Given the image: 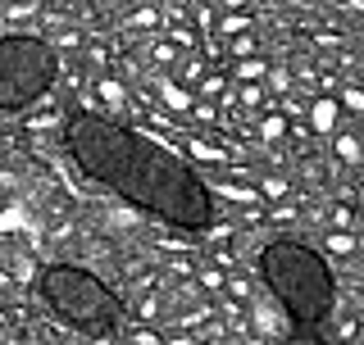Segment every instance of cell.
I'll use <instances>...</instances> for the list:
<instances>
[{
	"instance_id": "6da1fadb",
	"label": "cell",
	"mask_w": 364,
	"mask_h": 345,
	"mask_svg": "<svg viewBox=\"0 0 364 345\" xmlns=\"http://www.w3.org/2000/svg\"><path fill=\"white\" fill-rule=\"evenodd\" d=\"M64 150L91 182H100L132 209L159 218L178 232H210L214 227V191L182 155H173L159 136H146L114 123L105 114L77 105L64 119Z\"/></svg>"
},
{
	"instance_id": "7a4b0ae2",
	"label": "cell",
	"mask_w": 364,
	"mask_h": 345,
	"mask_svg": "<svg viewBox=\"0 0 364 345\" xmlns=\"http://www.w3.org/2000/svg\"><path fill=\"white\" fill-rule=\"evenodd\" d=\"M255 273L269 300L291 318V327H323L337 309V278L314 246L291 236L264 241L255 255Z\"/></svg>"
},
{
	"instance_id": "3957f363",
	"label": "cell",
	"mask_w": 364,
	"mask_h": 345,
	"mask_svg": "<svg viewBox=\"0 0 364 345\" xmlns=\"http://www.w3.org/2000/svg\"><path fill=\"white\" fill-rule=\"evenodd\" d=\"M32 291L60 323L77 327L82 336H119L123 295L82 263H41Z\"/></svg>"
},
{
	"instance_id": "277c9868",
	"label": "cell",
	"mask_w": 364,
	"mask_h": 345,
	"mask_svg": "<svg viewBox=\"0 0 364 345\" xmlns=\"http://www.w3.org/2000/svg\"><path fill=\"white\" fill-rule=\"evenodd\" d=\"M60 77V50L37 32H5L0 37V114L37 105Z\"/></svg>"
},
{
	"instance_id": "5b68a950",
	"label": "cell",
	"mask_w": 364,
	"mask_h": 345,
	"mask_svg": "<svg viewBox=\"0 0 364 345\" xmlns=\"http://www.w3.org/2000/svg\"><path fill=\"white\" fill-rule=\"evenodd\" d=\"M259 195H264V200H287L291 187L282 177H264V182H259Z\"/></svg>"
},
{
	"instance_id": "8992f818",
	"label": "cell",
	"mask_w": 364,
	"mask_h": 345,
	"mask_svg": "<svg viewBox=\"0 0 364 345\" xmlns=\"http://www.w3.org/2000/svg\"><path fill=\"white\" fill-rule=\"evenodd\" d=\"M123 28H159V9H136L123 18Z\"/></svg>"
},
{
	"instance_id": "52a82bcc",
	"label": "cell",
	"mask_w": 364,
	"mask_h": 345,
	"mask_svg": "<svg viewBox=\"0 0 364 345\" xmlns=\"http://www.w3.org/2000/svg\"><path fill=\"white\" fill-rule=\"evenodd\" d=\"M328 250H333V255H355V236H346V232H337V227H333V236H328Z\"/></svg>"
},
{
	"instance_id": "ba28073f",
	"label": "cell",
	"mask_w": 364,
	"mask_h": 345,
	"mask_svg": "<svg viewBox=\"0 0 364 345\" xmlns=\"http://www.w3.org/2000/svg\"><path fill=\"white\" fill-rule=\"evenodd\" d=\"M264 73H269V68L259 60H242V64H237V77H242V82H259Z\"/></svg>"
},
{
	"instance_id": "9c48e42d",
	"label": "cell",
	"mask_w": 364,
	"mask_h": 345,
	"mask_svg": "<svg viewBox=\"0 0 364 345\" xmlns=\"http://www.w3.org/2000/svg\"><path fill=\"white\" fill-rule=\"evenodd\" d=\"M100 100H105V105H128V96H123V87L119 82H100Z\"/></svg>"
},
{
	"instance_id": "30bf717a",
	"label": "cell",
	"mask_w": 364,
	"mask_h": 345,
	"mask_svg": "<svg viewBox=\"0 0 364 345\" xmlns=\"http://www.w3.org/2000/svg\"><path fill=\"white\" fill-rule=\"evenodd\" d=\"M232 55H237V60H250V55H255V41H250V32H237Z\"/></svg>"
},
{
	"instance_id": "8fae6325",
	"label": "cell",
	"mask_w": 364,
	"mask_h": 345,
	"mask_svg": "<svg viewBox=\"0 0 364 345\" xmlns=\"http://www.w3.org/2000/svg\"><path fill=\"white\" fill-rule=\"evenodd\" d=\"M159 91H164V100H168V105H173V109H191V100L182 96L178 87H168V82H164V87H159Z\"/></svg>"
},
{
	"instance_id": "7c38bea8",
	"label": "cell",
	"mask_w": 364,
	"mask_h": 345,
	"mask_svg": "<svg viewBox=\"0 0 364 345\" xmlns=\"http://www.w3.org/2000/svg\"><path fill=\"white\" fill-rule=\"evenodd\" d=\"M223 32H232V37H237V32H250V18L246 14H232V18L223 14Z\"/></svg>"
},
{
	"instance_id": "4fadbf2b",
	"label": "cell",
	"mask_w": 364,
	"mask_h": 345,
	"mask_svg": "<svg viewBox=\"0 0 364 345\" xmlns=\"http://www.w3.org/2000/svg\"><path fill=\"white\" fill-rule=\"evenodd\" d=\"M337 150H341V159H350V164L360 159V146L350 141V136H337Z\"/></svg>"
},
{
	"instance_id": "5bb4252c",
	"label": "cell",
	"mask_w": 364,
	"mask_h": 345,
	"mask_svg": "<svg viewBox=\"0 0 364 345\" xmlns=\"http://www.w3.org/2000/svg\"><path fill=\"white\" fill-rule=\"evenodd\" d=\"M269 82H273V91H287V87H291L287 68H269Z\"/></svg>"
},
{
	"instance_id": "9a60e30c",
	"label": "cell",
	"mask_w": 364,
	"mask_h": 345,
	"mask_svg": "<svg viewBox=\"0 0 364 345\" xmlns=\"http://www.w3.org/2000/svg\"><path fill=\"white\" fill-rule=\"evenodd\" d=\"M151 60L155 64H173V50H168V45H151Z\"/></svg>"
},
{
	"instance_id": "2e32d148",
	"label": "cell",
	"mask_w": 364,
	"mask_h": 345,
	"mask_svg": "<svg viewBox=\"0 0 364 345\" xmlns=\"http://www.w3.org/2000/svg\"><path fill=\"white\" fill-rule=\"evenodd\" d=\"M341 100H346L355 114H364V96H360V91H341Z\"/></svg>"
},
{
	"instance_id": "e0dca14e",
	"label": "cell",
	"mask_w": 364,
	"mask_h": 345,
	"mask_svg": "<svg viewBox=\"0 0 364 345\" xmlns=\"http://www.w3.org/2000/svg\"><path fill=\"white\" fill-rule=\"evenodd\" d=\"M333 223H337V227H350V223H355V214L341 204V209H333Z\"/></svg>"
}]
</instances>
